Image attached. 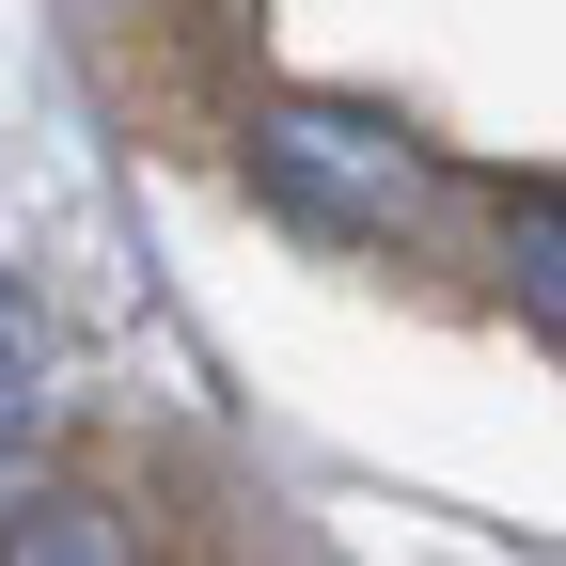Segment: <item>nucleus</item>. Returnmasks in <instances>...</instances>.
Returning a JSON list of instances; mask_svg holds the SVG:
<instances>
[{
    "label": "nucleus",
    "instance_id": "1",
    "mask_svg": "<svg viewBox=\"0 0 566 566\" xmlns=\"http://www.w3.org/2000/svg\"><path fill=\"white\" fill-rule=\"evenodd\" d=\"M252 189L331 252H409L441 221V158L378 111V95H252Z\"/></svg>",
    "mask_w": 566,
    "mask_h": 566
},
{
    "label": "nucleus",
    "instance_id": "2",
    "mask_svg": "<svg viewBox=\"0 0 566 566\" xmlns=\"http://www.w3.org/2000/svg\"><path fill=\"white\" fill-rule=\"evenodd\" d=\"M0 566H142V520L111 488H32V504L0 520Z\"/></svg>",
    "mask_w": 566,
    "mask_h": 566
},
{
    "label": "nucleus",
    "instance_id": "3",
    "mask_svg": "<svg viewBox=\"0 0 566 566\" xmlns=\"http://www.w3.org/2000/svg\"><path fill=\"white\" fill-rule=\"evenodd\" d=\"M488 221H504V300H520V315L566 346V189H551V174H520L504 205H488Z\"/></svg>",
    "mask_w": 566,
    "mask_h": 566
},
{
    "label": "nucleus",
    "instance_id": "4",
    "mask_svg": "<svg viewBox=\"0 0 566 566\" xmlns=\"http://www.w3.org/2000/svg\"><path fill=\"white\" fill-rule=\"evenodd\" d=\"M32 346H48V331H32V283H17V268H0V409H17V394H32Z\"/></svg>",
    "mask_w": 566,
    "mask_h": 566
}]
</instances>
